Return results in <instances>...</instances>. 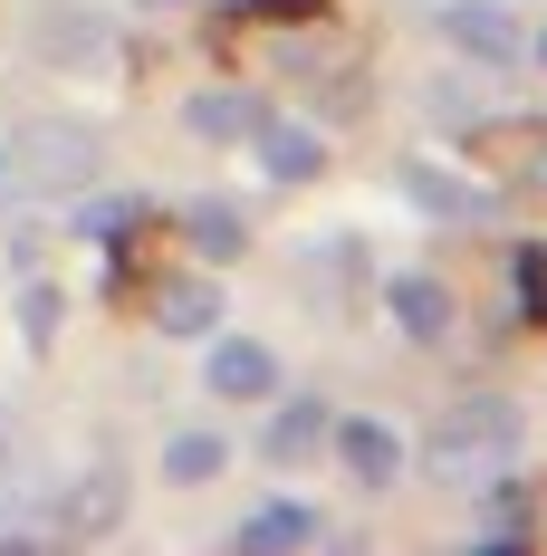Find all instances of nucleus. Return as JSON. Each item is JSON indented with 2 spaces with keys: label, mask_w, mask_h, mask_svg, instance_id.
I'll return each instance as SVG.
<instances>
[{
  "label": "nucleus",
  "mask_w": 547,
  "mask_h": 556,
  "mask_svg": "<svg viewBox=\"0 0 547 556\" xmlns=\"http://www.w3.org/2000/svg\"><path fill=\"white\" fill-rule=\"evenodd\" d=\"M97 164H107L97 125H77V115H39V125H20V135L0 144V212L77 202V192L97 182Z\"/></svg>",
  "instance_id": "1"
},
{
  "label": "nucleus",
  "mask_w": 547,
  "mask_h": 556,
  "mask_svg": "<svg viewBox=\"0 0 547 556\" xmlns=\"http://www.w3.org/2000/svg\"><path fill=\"white\" fill-rule=\"evenodd\" d=\"M433 480H490L519 460V403H499V393H471V403H451L433 422Z\"/></svg>",
  "instance_id": "2"
},
{
  "label": "nucleus",
  "mask_w": 547,
  "mask_h": 556,
  "mask_svg": "<svg viewBox=\"0 0 547 556\" xmlns=\"http://www.w3.org/2000/svg\"><path fill=\"white\" fill-rule=\"evenodd\" d=\"M433 29H442V49H461L471 67H519V58H529L519 20H509V0H442Z\"/></svg>",
  "instance_id": "3"
},
{
  "label": "nucleus",
  "mask_w": 547,
  "mask_h": 556,
  "mask_svg": "<svg viewBox=\"0 0 547 556\" xmlns=\"http://www.w3.org/2000/svg\"><path fill=\"white\" fill-rule=\"evenodd\" d=\"M327 451L346 460L356 490H394V480H403V432H394L384 413H346V422H327Z\"/></svg>",
  "instance_id": "4"
},
{
  "label": "nucleus",
  "mask_w": 547,
  "mask_h": 556,
  "mask_svg": "<svg viewBox=\"0 0 547 556\" xmlns=\"http://www.w3.org/2000/svg\"><path fill=\"white\" fill-rule=\"evenodd\" d=\"M202 384H212V403H270V393H278V355L260 345V336H221L212 327Z\"/></svg>",
  "instance_id": "5"
},
{
  "label": "nucleus",
  "mask_w": 547,
  "mask_h": 556,
  "mask_svg": "<svg viewBox=\"0 0 547 556\" xmlns=\"http://www.w3.org/2000/svg\"><path fill=\"white\" fill-rule=\"evenodd\" d=\"M250 154H260L270 182H318V173H327V135H318V125H298V115H270V106H260Z\"/></svg>",
  "instance_id": "6"
},
{
  "label": "nucleus",
  "mask_w": 547,
  "mask_h": 556,
  "mask_svg": "<svg viewBox=\"0 0 547 556\" xmlns=\"http://www.w3.org/2000/svg\"><path fill=\"white\" fill-rule=\"evenodd\" d=\"M384 317L403 327V345H442L461 307H451V288H442L433 269H394V278H384Z\"/></svg>",
  "instance_id": "7"
},
{
  "label": "nucleus",
  "mask_w": 547,
  "mask_h": 556,
  "mask_svg": "<svg viewBox=\"0 0 547 556\" xmlns=\"http://www.w3.org/2000/svg\"><path fill=\"white\" fill-rule=\"evenodd\" d=\"M403 202L433 212V222H490V192L461 182V173H442V164H403Z\"/></svg>",
  "instance_id": "8"
},
{
  "label": "nucleus",
  "mask_w": 547,
  "mask_h": 556,
  "mask_svg": "<svg viewBox=\"0 0 547 556\" xmlns=\"http://www.w3.org/2000/svg\"><path fill=\"white\" fill-rule=\"evenodd\" d=\"M278 413H270V432H260V451H270V460H308V451H327V403H318V393H270Z\"/></svg>",
  "instance_id": "9"
},
{
  "label": "nucleus",
  "mask_w": 547,
  "mask_h": 556,
  "mask_svg": "<svg viewBox=\"0 0 547 556\" xmlns=\"http://www.w3.org/2000/svg\"><path fill=\"white\" fill-rule=\"evenodd\" d=\"M318 538H327V518H318L308 500H260L250 518H240V547H250V556H270V547H318Z\"/></svg>",
  "instance_id": "10"
},
{
  "label": "nucleus",
  "mask_w": 547,
  "mask_h": 556,
  "mask_svg": "<svg viewBox=\"0 0 547 556\" xmlns=\"http://www.w3.org/2000/svg\"><path fill=\"white\" fill-rule=\"evenodd\" d=\"M183 125H192L202 144H250V125H260V97H240V87H202V97L183 106Z\"/></svg>",
  "instance_id": "11"
},
{
  "label": "nucleus",
  "mask_w": 547,
  "mask_h": 556,
  "mask_svg": "<svg viewBox=\"0 0 547 556\" xmlns=\"http://www.w3.org/2000/svg\"><path fill=\"white\" fill-rule=\"evenodd\" d=\"M154 327L164 336H212L221 327V278H173L154 298Z\"/></svg>",
  "instance_id": "12"
},
{
  "label": "nucleus",
  "mask_w": 547,
  "mask_h": 556,
  "mask_svg": "<svg viewBox=\"0 0 547 556\" xmlns=\"http://www.w3.org/2000/svg\"><path fill=\"white\" fill-rule=\"evenodd\" d=\"M221 470H231V442H221L212 422H192V432L164 442V480L173 490H202V480H221Z\"/></svg>",
  "instance_id": "13"
},
{
  "label": "nucleus",
  "mask_w": 547,
  "mask_h": 556,
  "mask_svg": "<svg viewBox=\"0 0 547 556\" xmlns=\"http://www.w3.org/2000/svg\"><path fill=\"white\" fill-rule=\"evenodd\" d=\"M183 240L221 269V260H240V250H250V222H240V202H192V212H183Z\"/></svg>",
  "instance_id": "14"
},
{
  "label": "nucleus",
  "mask_w": 547,
  "mask_h": 556,
  "mask_svg": "<svg viewBox=\"0 0 547 556\" xmlns=\"http://www.w3.org/2000/svg\"><path fill=\"white\" fill-rule=\"evenodd\" d=\"M39 49H49V58H67V67H87V58H107V29H97L87 10H49Z\"/></svg>",
  "instance_id": "15"
},
{
  "label": "nucleus",
  "mask_w": 547,
  "mask_h": 556,
  "mask_svg": "<svg viewBox=\"0 0 547 556\" xmlns=\"http://www.w3.org/2000/svg\"><path fill=\"white\" fill-rule=\"evenodd\" d=\"M58 317H67V298H58L49 278H29V288H20V336H29V345H49Z\"/></svg>",
  "instance_id": "16"
},
{
  "label": "nucleus",
  "mask_w": 547,
  "mask_h": 556,
  "mask_svg": "<svg viewBox=\"0 0 547 556\" xmlns=\"http://www.w3.org/2000/svg\"><path fill=\"white\" fill-rule=\"evenodd\" d=\"M107 518H115V470H97L87 500H77V528H107Z\"/></svg>",
  "instance_id": "17"
},
{
  "label": "nucleus",
  "mask_w": 547,
  "mask_h": 556,
  "mask_svg": "<svg viewBox=\"0 0 547 556\" xmlns=\"http://www.w3.org/2000/svg\"><path fill=\"white\" fill-rule=\"evenodd\" d=\"M0 480H20V422L0 413Z\"/></svg>",
  "instance_id": "18"
},
{
  "label": "nucleus",
  "mask_w": 547,
  "mask_h": 556,
  "mask_svg": "<svg viewBox=\"0 0 547 556\" xmlns=\"http://www.w3.org/2000/svg\"><path fill=\"white\" fill-rule=\"evenodd\" d=\"M529 58H538V67H547V20H538V39H529Z\"/></svg>",
  "instance_id": "19"
}]
</instances>
